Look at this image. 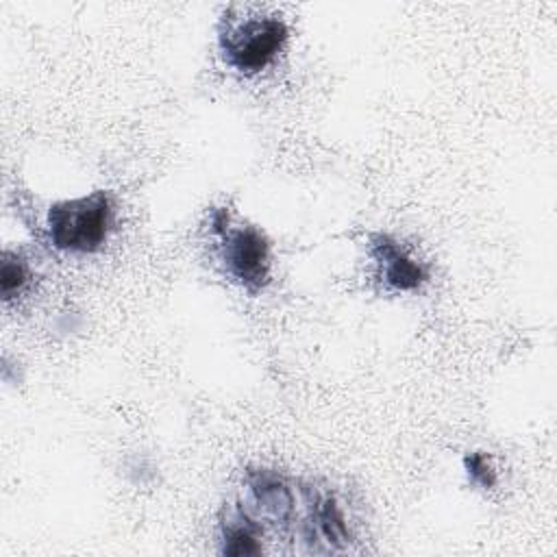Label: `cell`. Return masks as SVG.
<instances>
[{
  "mask_svg": "<svg viewBox=\"0 0 557 557\" xmlns=\"http://www.w3.org/2000/svg\"><path fill=\"white\" fill-rule=\"evenodd\" d=\"M113 228V200L109 191L54 202L48 211L50 242L67 252H96Z\"/></svg>",
  "mask_w": 557,
  "mask_h": 557,
  "instance_id": "6da1fadb",
  "label": "cell"
},
{
  "mask_svg": "<svg viewBox=\"0 0 557 557\" xmlns=\"http://www.w3.org/2000/svg\"><path fill=\"white\" fill-rule=\"evenodd\" d=\"M287 26L276 15H252L220 30V52L226 65L244 74L268 67L287 41Z\"/></svg>",
  "mask_w": 557,
  "mask_h": 557,
  "instance_id": "7a4b0ae2",
  "label": "cell"
},
{
  "mask_svg": "<svg viewBox=\"0 0 557 557\" xmlns=\"http://www.w3.org/2000/svg\"><path fill=\"white\" fill-rule=\"evenodd\" d=\"M211 231L220 237L222 261L228 276L250 294L270 281V242L255 226H231L224 209H213Z\"/></svg>",
  "mask_w": 557,
  "mask_h": 557,
  "instance_id": "3957f363",
  "label": "cell"
},
{
  "mask_svg": "<svg viewBox=\"0 0 557 557\" xmlns=\"http://www.w3.org/2000/svg\"><path fill=\"white\" fill-rule=\"evenodd\" d=\"M370 252L381 265V276L387 287L396 292H409L424 283L426 270L422 263L411 259L396 239L385 233H374L370 237Z\"/></svg>",
  "mask_w": 557,
  "mask_h": 557,
  "instance_id": "277c9868",
  "label": "cell"
},
{
  "mask_svg": "<svg viewBox=\"0 0 557 557\" xmlns=\"http://www.w3.org/2000/svg\"><path fill=\"white\" fill-rule=\"evenodd\" d=\"M222 553L226 555H259L261 553V524L244 507L226 513L222 520Z\"/></svg>",
  "mask_w": 557,
  "mask_h": 557,
  "instance_id": "5b68a950",
  "label": "cell"
},
{
  "mask_svg": "<svg viewBox=\"0 0 557 557\" xmlns=\"http://www.w3.org/2000/svg\"><path fill=\"white\" fill-rule=\"evenodd\" d=\"M30 281L28 265L11 250H4L2 255V270H0V289L4 300H11L17 296Z\"/></svg>",
  "mask_w": 557,
  "mask_h": 557,
  "instance_id": "8992f818",
  "label": "cell"
},
{
  "mask_svg": "<svg viewBox=\"0 0 557 557\" xmlns=\"http://www.w3.org/2000/svg\"><path fill=\"white\" fill-rule=\"evenodd\" d=\"M463 466H466V472L470 476L472 483L481 485V487H494L496 485V470L494 466L490 463V457L485 453H470L463 457Z\"/></svg>",
  "mask_w": 557,
  "mask_h": 557,
  "instance_id": "52a82bcc",
  "label": "cell"
}]
</instances>
